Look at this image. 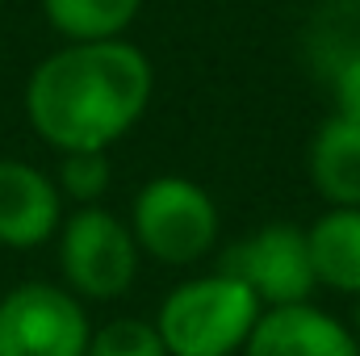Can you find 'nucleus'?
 <instances>
[{
	"mask_svg": "<svg viewBox=\"0 0 360 356\" xmlns=\"http://www.w3.org/2000/svg\"><path fill=\"white\" fill-rule=\"evenodd\" d=\"M331 96H335V113L360 122V51L344 55L331 72Z\"/></svg>",
	"mask_w": 360,
	"mask_h": 356,
	"instance_id": "nucleus-14",
	"label": "nucleus"
},
{
	"mask_svg": "<svg viewBox=\"0 0 360 356\" xmlns=\"http://www.w3.org/2000/svg\"><path fill=\"white\" fill-rule=\"evenodd\" d=\"M143 0H42V13L51 30H59L68 42H109L122 38Z\"/></svg>",
	"mask_w": 360,
	"mask_h": 356,
	"instance_id": "nucleus-11",
	"label": "nucleus"
},
{
	"mask_svg": "<svg viewBox=\"0 0 360 356\" xmlns=\"http://www.w3.org/2000/svg\"><path fill=\"white\" fill-rule=\"evenodd\" d=\"M243 356H360V340L323 306L297 302L260 310Z\"/></svg>",
	"mask_w": 360,
	"mask_h": 356,
	"instance_id": "nucleus-7",
	"label": "nucleus"
},
{
	"mask_svg": "<svg viewBox=\"0 0 360 356\" xmlns=\"http://www.w3.org/2000/svg\"><path fill=\"white\" fill-rule=\"evenodd\" d=\"M260 310L264 306L252 298L248 285L214 268L205 276L180 281L160 302L155 327L168 356H235L243 352Z\"/></svg>",
	"mask_w": 360,
	"mask_h": 356,
	"instance_id": "nucleus-2",
	"label": "nucleus"
},
{
	"mask_svg": "<svg viewBox=\"0 0 360 356\" xmlns=\"http://www.w3.org/2000/svg\"><path fill=\"white\" fill-rule=\"evenodd\" d=\"M218 272L248 285L264 310L310 302L319 289L306 227H293V222H264L248 231L218 256Z\"/></svg>",
	"mask_w": 360,
	"mask_h": 356,
	"instance_id": "nucleus-5",
	"label": "nucleus"
},
{
	"mask_svg": "<svg viewBox=\"0 0 360 356\" xmlns=\"http://www.w3.org/2000/svg\"><path fill=\"white\" fill-rule=\"evenodd\" d=\"M348 4H360V0H348Z\"/></svg>",
	"mask_w": 360,
	"mask_h": 356,
	"instance_id": "nucleus-16",
	"label": "nucleus"
},
{
	"mask_svg": "<svg viewBox=\"0 0 360 356\" xmlns=\"http://www.w3.org/2000/svg\"><path fill=\"white\" fill-rule=\"evenodd\" d=\"M348 327H352V336L360 340V293H356V306H352V323Z\"/></svg>",
	"mask_w": 360,
	"mask_h": 356,
	"instance_id": "nucleus-15",
	"label": "nucleus"
},
{
	"mask_svg": "<svg viewBox=\"0 0 360 356\" xmlns=\"http://www.w3.org/2000/svg\"><path fill=\"white\" fill-rule=\"evenodd\" d=\"M306 168L327 205H360V122L340 113L323 117L310 139Z\"/></svg>",
	"mask_w": 360,
	"mask_h": 356,
	"instance_id": "nucleus-9",
	"label": "nucleus"
},
{
	"mask_svg": "<svg viewBox=\"0 0 360 356\" xmlns=\"http://www.w3.org/2000/svg\"><path fill=\"white\" fill-rule=\"evenodd\" d=\"M0 4H4V0H0Z\"/></svg>",
	"mask_w": 360,
	"mask_h": 356,
	"instance_id": "nucleus-17",
	"label": "nucleus"
},
{
	"mask_svg": "<svg viewBox=\"0 0 360 356\" xmlns=\"http://www.w3.org/2000/svg\"><path fill=\"white\" fill-rule=\"evenodd\" d=\"M130 231L143 256L184 268L218 248L222 218L205 184L188 177H151L130 205Z\"/></svg>",
	"mask_w": 360,
	"mask_h": 356,
	"instance_id": "nucleus-3",
	"label": "nucleus"
},
{
	"mask_svg": "<svg viewBox=\"0 0 360 356\" xmlns=\"http://www.w3.org/2000/svg\"><path fill=\"white\" fill-rule=\"evenodd\" d=\"M63 227V193L42 168L0 160V243L38 248Z\"/></svg>",
	"mask_w": 360,
	"mask_h": 356,
	"instance_id": "nucleus-8",
	"label": "nucleus"
},
{
	"mask_svg": "<svg viewBox=\"0 0 360 356\" xmlns=\"http://www.w3.org/2000/svg\"><path fill=\"white\" fill-rule=\"evenodd\" d=\"M84 302L46 281H25L0 298V356H89Z\"/></svg>",
	"mask_w": 360,
	"mask_h": 356,
	"instance_id": "nucleus-6",
	"label": "nucleus"
},
{
	"mask_svg": "<svg viewBox=\"0 0 360 356\" xmlns=\"http://www.w3.org/2000/svg\"><path fill=\"white\" fill-rule=\"evenodd\" d=\"M139 243L130 222H122L105 205H80L59 227V268L76 298L113 302L139 276Z\"/></svg>",
	"mask_w": 360,
	"mask_h": 356,
	"instance_id": "nucleus-4",
	"label": "nucleus"
},
{
	"mask_svg": "<svg viewBox=\"0 0 360 356\" xmlns=\"http://www.w3.org/2000/svg\"><path fill=\"white\" fill-rule=\"evenodd\" d=\"M109 180H113V164L105 151H63L59 172H55L59 193H68L80 205H96L105 197Z\"/></svg>",
	"mask_w": 360,
	"mask_h": 356,
	"instance_id": "nucleus-13",
	"label": "nucleus"
},
{
	"mask_svg": "<svg viewBox=\"0 0 360 356\" xmlns=\"http://www.w3.org/2000/svg\"><path fill=\"white\" fill-rule=\"evenodd\" d=\"M151 89V59L134 42H68L34 68L25 84V117L59 155L109 151L147 113Z\"/></svg>",
	"mask_w": 360,
	"mask_h": 356,
	"instance_id": "nucleus-1",
	"label": "nucleus"
},
{
	"mask_svg": "<svg viewBox=\"0 0 360 356\" xmlns=\"http://www.w3.org/2000/svg\"><path fill=\"white\" fill-rule=\"evenodd\" d=\"M319 285L335 293H360V205H327L306 227Z\"/></svg>",
	"mask_w": 360,
	"mask_h": 356,
	"instance_id": "nucleus-10",
	"label": "nucleus"
},
{
	"mask_svg": "<svg viewBox=\"0 0 360 356\" xmlns=\"http://www.w3.org/2000/svg\"><path fill=\"white\" fill-rule=\"evenodd\" d=\"M89 356H168L164 336L147 319H109L89 340Z\"/></svg>",
	"mask_w": 360,
	"mask_h": 356,
	"instance_id": "nucleus-12",
	"label": "nucleus"
}]
</instances>
